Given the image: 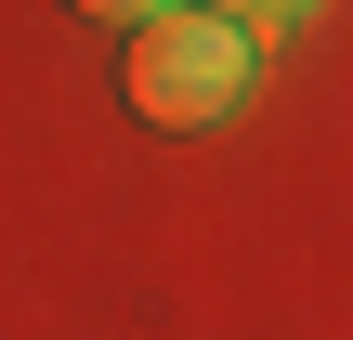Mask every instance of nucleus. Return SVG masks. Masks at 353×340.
Returning <instances> with one entry per match:
<instances>
[{
  "label": "nucleus",
  "mask_w": 353,
  "mask_h": 340,
  "mask_svg": "<svg viewBox=\"0 0 353 340\" xmlns=\"http://www.w3.org/2000/svg\"><path fill=\"white\" fill-rule=\"evenodd\" d=\"M118 79H131V118H157V131H210V118L249 92V26H236V13H144Z\"/></svg>",
  "instance_id": "obj_1"
}]
</instances>
